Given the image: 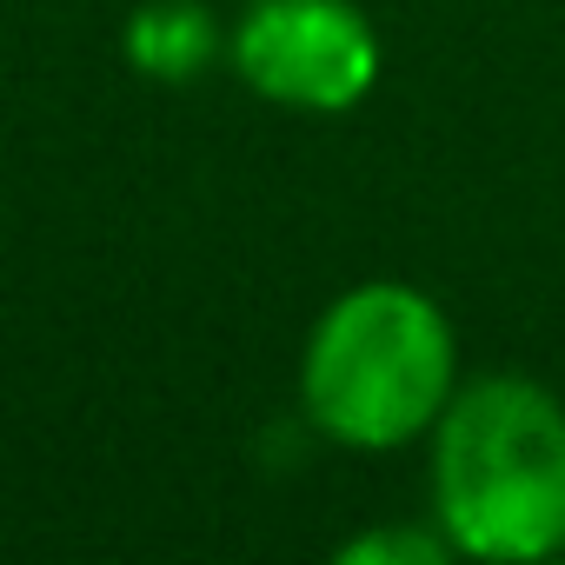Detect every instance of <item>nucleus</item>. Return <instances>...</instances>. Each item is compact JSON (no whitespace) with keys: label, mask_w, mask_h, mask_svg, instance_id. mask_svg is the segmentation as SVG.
<instances>
[{"label":"nucleus","mask_w":565,"mask_h":565,"mask_svg":"<svg viewBox=\"0 0 565 565\" xmlns=\"http://www.w3.org/2000/svg\"><path fill=\"white\" fill-rule=\"evenodd\" d=\"M433 433V519L452 552L525 565L565 545V406L545 386L479 380Z\"/></svg>","instance_id":"nucleus-1"},{"label":"nucleus","mask_w":565,"mask_h":565,"mask_svg":"<svg viewBox=\"0 0 565 565\" xmlns=\"http://www.w3.org/2000/svg\"><path fill=\"white\" fill-rule=\"evenodd\" d=\"M452 320L399 279H366L340 294L307 333L300 406L307 419L360 452H393L439 426L452 406Z\"/></svg>","instance_id":"nucleus-2"},{"label":"nucleus","mask_w":565,"mask_h":565,"mask_svg":"<svg viewBox=\"0 0 565 565\" xmlns=\"http://www.w3.org/2000/svg\"><path fill=\"white\" fill-rule=\"evenodd\" d=\"M239 81L294 114H347L380 81V41L353 0H253L233 28Z\"/></svg>","instance_id":"nucleus-3"},{"label":"nucleus","mask_w":565,"mask_h":565,"mask_svg":"<svg viewBox=\"0 0 565 565\" xmlns=\"http://www.w3.org/2000/svg\"><path fill=\"white\" fill-rule=\"evenodd\" d=\"M452 552V539L439 532V539H426V532H373V539H353L340 558H353V565H373V558H419V565H433V558H446Z\"/></svg>","instance_id":"nucleus-4"}]
</instances>
